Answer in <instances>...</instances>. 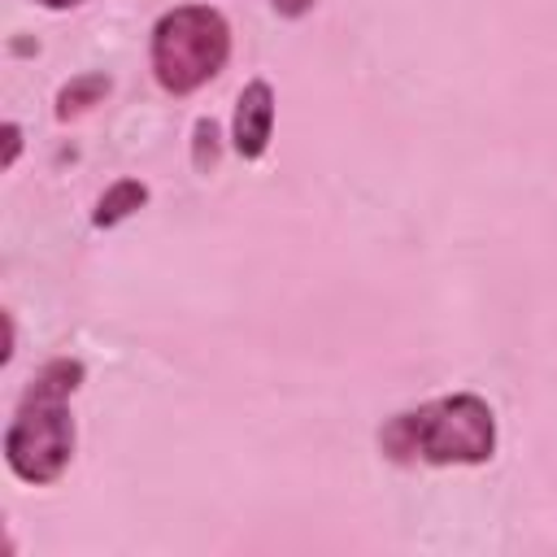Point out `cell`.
Returning <instances> with one entry per match:
<instances>
[{
    "label": "cell",
    "instance_id": "1",
    "mask_svg": "<svg viewBox=\"0 0 557 557\" xmlns=\"http://www.w3.org/2000/svg\"><path fill=\"white\" fill-rule=\"evenodd\" d=\"M83 383V361L52 357L26 383L17 413L4 431V461L22 483H57L74 457V418L70 396Z\"/></svg>",
    "mask_w": 557,
    "mask_h": 557
},
{
    "label": "cell",
    "instance_id": "2",
    "mask_svg": "<svg viewBox=\"0 0 557 557\" xmlns=\"http://www.w3.org/2000/svg\"><path fill=\"white\" fill-rule=\"evenodd\" d=\"M379 448L392 461L483 466L496 453V418H492V405L474 392L440 396V400L396 413L379 431Z\"/></svg>",
    "mask_w": 557,
    "mask_h": 557
},
{
    "label": "cell",
    "instance_id": "3",
    "mask_svg": "<svg viewBox=\"0 0 557 557\" xmlns=\"http://www.w3.org/2000/svg\"><path fill=\"white\" fill-rule=\"evenodd\" d=\"M152 74L170 96H191L222 74L231 57V26L209 4H178L152 26Z\"/></svg>",
    "mask_w": 557,
    "mask_h": 557
},
{
    "label": "cell",
    "instance_id": "4",
    "mask_svg": "<svg viewBox=\"0 0 557 557\" xmlns=\"http://www.w3.org/2000/svg\"><path fill=\"white\" fill-rule=\"evenodd\" d=\"M270 135H274V87L265 78H252L235 100V126H231L235 152L244 161H257L265 157Z\"/></svg>",
    "mask_w": 557,
    "mask_h": 557
},
{
    "label": "cell",
    "instance_id": "5",
    "mask_svg": "<svg viewBox=\"0 0 557 557\" xmlns=\"http://www.w3.org/2000/svg\"><path fill=\"white\" fill-rule=\"evenodd\" d=\"M148 205V187L139 183V178H117L113 187H104V196L96 200V209H91V222L96 226H117V222H126L135 209H144Z\"/></svg>",
    "mask_w": 557,
    "mask_h": 557
},
{
    "label": "cell",
    "instance_id": "6",
    "mask_svg": "<svg viewBox=\"0 0 557 557\" xmlns=\"http://www.w3.org/2000/svg\"><path fill=\"white\" fill-rule=\"evenodd\" d=\"M109 96V74H78L57 91V122H70Z\"/></svg>",
    "mask_w": 557,
    "mask_h": 557
},
{
    "label": "cell",
    "instance_id": "7",
    "mask_svg": "<svg viewBox=\"0 0 557 557\" xmlns=\"http://www.w3.org/2000/svg\"><path fill=\"white\" fill-rule=\"evenodd\" d=\"M191 161H196L200 174H209L218 165V122L213 117H200L196 122V152H191Z\"/></svg>",
    "mask_w": 557,
    "mask_h": 557
},
{
    "label": "cell",
    "instance_id": "8",
    "mask_svg": "<svg viewBox=\"0 0 557 557\" xmlns=\"http://www.w3.org/2000/svg\"><path fill=\"white\" fill-rule=\"evenodd\" d=\"M17 152H22V126L17 122H4V170L17 161Z\"/></svg>",
    "mask_w": 557,
    "mask_h": 557
},
{
    "label": "cell",
    "instance_id": "9",
    "mask_svg": "<svg viewBox=\"0 0 557 557\" xmlns=\"http://www.w3.org/2000/svg\"><path fill=\"white\" fill-rule=\"evenodd\" d=\"M309 4H313V0H274V9H278V13H287V17H300Z\"/></svg>",
    "mask_w": 557,
    "mask_h": 557
},
{
    "label": "cell",
    "instance_id": "10",
    "mask_svg": "<svg viewBox=\"0 0 557 557\" xmlns=\"http://www.w3.org/2000/svg\"><path fill=\"white\" fill-rule=\"evenodd\" d=\"M35 4H44V9H74V4H83V0H35Z\"/></svg>",
    "mask_w": 557,
    "mask_h": 557
}]
</instances>
